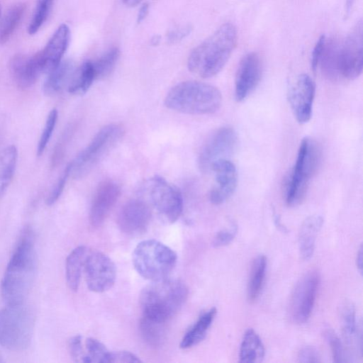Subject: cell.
Listing matches in <instances>:
<instances>
[{"mask_svg": "<svg viewBox=\"0 0 363 363\" xmlns=\"http://www.w3.org/2000/svg\"><path fill=\"white\" fill-rule=\"evenodd\" d=\"M53 0H38L30 23L28 33L35 34L44 24L52 9Z\"/></svg>", "mask_w": 363, "mask_h": 363, "instance_id": "cell-34", "label": "cell"}, {"mask_svg": "<svg viewBox=\"0 0 363 363\" xmlns=\"http://www.w3.org/2000/svg\"><path fill=\"white\" fill-rule=\"evenodd\" d=\"M150 195L158 213L169 223L175 222L183 209V199L179 189L160 176L150 181Z\"/></svg>", "mask_w": 363, "mask_h": 363, "instance_id": "cell-13", "label": "cell"}, {"mask_svg": "<svg viewBox=\"0 0 363 363\" xmlns=\"http://www.w3.org/2000/svg\"><path fill=\"white\" fill-rule=\"evenodd\" d=\"M70 40V30L61 24L52 34L45 48L36 53L42 72L48 73L62 61Z\"/></svg>", "mask_w": 363, "mask_h": 363, "instance_id": "cell-19", "label": "cell"}, {"mask_svg": "<svg viewBox=\"0 0 363 363\" xmlns=\"http://www.w3.org/2000/svg\"><path fill=\"white\" fill-rule=\"evenodd\" d=\"M237 38L233 24L226 23L220 26L192 50L187 61L189 71L202 78L216 75L228 61Z\"/></svg>", "mask_w": 363, "mask_h": 363, "instance_id": "cell-2", "label": "cell"}, {"mask_svg": "<svg viewBox=\"0 0 363 363\" xmlns=\"http://www.w3.org/2000/svg\"><path fill=\"white\" fill-rule=\"evenodd\" d=\"M342 331L345 343L350 345L356 333V312L354 305L350 301L343 303L340 312Z\"/></svg>", "mask_w": 363, "mask_h": 363, "instance_id": "cell-31", "label": "cell"}, {"mask_svg": "<svg viewBox=\"0 0 363 363\" xmlns=\"http://www.w3.org/2000/svg\"><path fill=\"white\" fill-rule=\"evenodd\" d=\"M262 74V62L255 52L246 54L241 59L235 79V98L245 100L256 88Z\"/></svg>", "mask_w": 363, "mask_h": 363, "instance_id": "cell-15", "label": "cell"}, {"mask_svg": "<svg viewBox=\"0 0 363 363\" xmlns=\"http://www.w3.org/2000/svg\"><path fill=\"white\" fill-rule=\"evenodd\" d=\"M222 104L220 91L214 86L198 81L177 84L167 93L164 105L186 114L206 115L216 112Z\"/></svg>", "mask_w": 363, "mask_h": 363, "instance_id": "cell-4", "label": "cell"}, {"mask_svg": "<svg viewBox=\"0 0 363 363\" xmlns=\"http://www.w3.org/2000/svg\"><path fill=\"white\" fill-rule=\"evenodd\" d=\"M238 135L230 126L215 130L203 145L198 157L201 172H211L212 164L220 160H228L236 149Z\"/></svg>", "mask_w": 363, "mask_h": 363, "instance_id": "cell-10", "label": "cell"}, {"mask_svg": "<svg viewBox=\"0 0 363 363\" xmlns=\"http://www.w3.org/2000/svg\"><path fill=\"white\" fill-rule=\"evenodd\" d=\"M362 250H363L362 245H360V247L357 251V257H356V265H357V267L361 274H362V255H363Z\"/></svg>", "mask_w": 363, "mask_h": 363, "instance_id": "cell-45", "label": "cell"}, {"mask_svg": "<svg viewBox=\"0 0 363 363\" xmlns=\"http://www.w3.org/2000/svg\"><path fill=\"white\" fill-rule=\"evenodd\" d=\"M70 164L69 163L47 198L46 203L48 206L54 204L60 196L65 188L66 182L70 175Z\"/></svg>", "mask_w": 363, "mask_h": 363, "instance_id": "cell-37", "label": "cell"}, {"mask_svg": "<svg viewBox=\"0 0 363 363\" xmlns=\"http://www.w3.org/2000/svg\"><path fill=\"white\" fill-rule=\"evenodd\" d=\"M362 21H359L346 38L340 44L337 75V78L352 80L357 78L363 67Z\"/></svg>", "mask_w": 363, "mask_h": 363, "instance_id": "cell-9", "label": "cell"}, {"mask_svg": "<svg viewBox=\"0 0 363 363\" xmlns=\"http://www.w3.org/2000/svg\"><path fill=\"white\" fill-rule=\"evenodd\" d=\"M323 336L329 345L334 362H343L344 350L342 342L335 332L329 328L323 330Z\"/></svg>", "mask_w": 363, "mask_h": 363, "instance_id": "cell-36", "label": "cell"}, {"mask_svg": "<svg viewBox=\"0 0 363 363\" xmlns=\"http://www.w3.org/2000/svg\"><path fill=\"white\" fill-rule=\"evenodd\" d=\"M326 39L324 35L319 37L316 41L311 53V65L313 72H315L322 55Z\"/></svg>", "mask_w": 363, "mask_h": 363, "instance_id": "cell-41", "label": "cell"}, {"mask_svg": "<svg viewBox=\"0 0 363 363\" xmlns=\"http://www.w3.org/2000/svg\"><path fill=\"white\" fill-rule=\"evenodd\" d=\"M123 134V128L119 124L111 123L101 128L88 145L69 163L70 174L77 179L86 175Z\"/></svg>", "mask_w": 363, "mask_h": 363, "instance_id": "cell-8", "label": "cell"}, {"mask_svg": "<svg viewBox=\"0 0 363 363\" xmlns=\"http://www.w3.org/2000/svg\"><path fill=\"white\" fill-rule=\"evenodd\" d=\"M57 116L58 113L55 108L52 109L48 116L43 130L38 143L37 155L38 156H40L43 153L50 141L57 121Z\"/></svg>", "mask_w": 363, "mask_h": 363, "instance_id": "cell-35", "label": "cell"}, {"mask_svg": "<svg viewBox=\"0 0 363 363\" xmlns=\"http://www.w3.org/2000/svg\"><path fill=\"white\" fill-rule=\"evenodd\" d=\"M267 268V258L264 255L257 257L252 262L247 286V298L255 301L262 289Z\"/></svg>", "mask_w": 363, "mask_h": 363, "instance_id": "cell-28", "label": "cell"}, {"mask_svg": "<svg viewBox=\"0 0 363 363\" xmlns=\"http://www.w3.org/2000/svg\"><path fill=\"white\" fill-rule=\"evenodd\" d=\"M191 27L189 26H185L174 29L169 33L168 40L172 43L180 40L189 35Z\"/></svg>", "mask_w": 363, "mask_h": 363, "instance_id": "cell-43", "label": "cell"}, {"mask_svg": "<svg viewBox=\"0 0 363 363\" xmlns=\"http://www.w3.org/2000/svg\"><path fill=\"white\" fill-rule=\"evenodd\" d=\"M1 361V360H0Z\"/></svg>", "mask_w": 363, "mask_h": 363, "instance_id": "cell-49", "label": "cell"}, {"mask_svg": "<svg viewBox=\"0 0 363 363\" xmlns=\"http://www.w3.org/2000/svg\"><path fill=\"white\" fill-rule=\"evenodd\" d=\"M164 325V323L143 316L140 323V328L143 338L151 345H159L163 339Z\"/></svg>", "mask_w": 363, "mask_h": 363, "instance_id": "cell-33", "label": "cell"}, {"mask_svg": "<svg viewBox=\"0 0 363 363\" xmlns=\"http://www.w3.org/2000/svg\"><path fill=\"white\" fill-rule=\"evenodd\" d=\"M123 3L128 6H137L141 0H123Z\"/></svg>", "mask_w": 363, "mask_h": 363, "instance_id": "cell-47", "label": "cell"}, {"mask_svg": "<svg viewBox=\"0 0 363 363\" xmlns=\"http://www.w3.org/2000/svg\"><path fill=\"white\" fill-rule=\"evenodd\" d=\"M35 271L33 235L27 229L14 250L1 281V296L7 305L24 303L32 288Z\"/></svg>", "mask_w": 363, "mask_h": 363, "instance_id": "cell-1", "label": "cell"}, {"mask_svg": "<svg viewBox=\"0 0 363 363\" xmlns=\"http://www.w3.org/2000/svg\"><path fill=\"white\" fill-rule=\"evenodd\" d=\"M120 51L117 48H112L94 61H91L96 79H104L113 70L119 57Z\"/></svg>", "mask_w": 363, "mask_h": 363, "instance_id": "cell-32", "label": "cell"}, {"mask_svg": "<svg viewBox=\"0 0 363 363\" xmlns=\"http://www.w3.org/2000/svg\"><path fill=\"white\" fill-rule=\"evenodd\" d=\"M18 152L14 145L0 151V199L9 186L14 175Z\"/></svg>", "mask_w": 363, "mask_h": 363, "instance_id": "cell-26", "label": "cell"}, {"mask_svg": "<svg viewBox=\"0 0 363 363\" xmlns=\"http://www.w3.org/2000/svg\"><path fill=\"white\" fill-rule=\"evenodd\" d=\"M74 71L72 62L61 61L54 69L48 72V76L43 85L44 92L47 94H54L69 85Z\"/></svg>", "mask_w": 363, "mask_h": 363, "instance_id": "cell-23", "label": "cell"}, {"mask_svg": "<svg viewBox=\"0 0 363 363\" xmlns=\"http://www.w3.org/2000/svg\"><path fill=\"white\" fill-rule=\"evenodd\" d=\"M298 359L301 362H321L320 353L315 347L311 346L303 347L298 352Z\"/></svg>", "mask_w": 363, "mask_h": 363, "instance_id": "cell-40", "label": "cell"}, {"mask_svg": "<svg viewBox=\"0 0 363 363\" xmlns=\"http://www.w3.org/2000/svg\"><path fill=\"white\" fill-rule=\"evenodd\" d=\"M211 171L215 174L216 185L209 193V200L214 205H220L227 201L236 189L237 169L230 160L224 159L214 162Z\"/></svg>", "mask_w": 363, "mask_h": 363, "instance_id": "cell-16", "label": "cell"}, {"mask_svg": "<svg viewBox=\"0 0 363 363\" xmlns=\"http://www.w3.org/2000/svg\"><path fill=\"white\" fill-rule=\"evenodd\" d=\"M96 79L91 61L84 62L74 69L67 86L68 91L72 94H85Z\"/></svg>", "mask_w": 363, "mask_h": 363, "instance_id": "cell-27", "label": "cell"}, {"mask_svg": "<svg viewBox=\"0 0 363 363\" xmlns=\"http://www.w3.org/2000/svg\"><path fill=\"white\" fill-rule=\"evenodd\" d=\"M34 315L24 304L7 305L0 311V345L13 351L27 349L33 337Z\"/></svg>", "mask_w": 363, "mask_h": 363, "instance_id": "cell-7", "label": "cell"}, {"mask_svg": "<svg viewBox=\"0 0 363 363\" xmlns=\"http://www.w3.org/2000/svg\"><path fill=\"white\" fill-rule=\"evenodd\" d=\"M274 223H275L276 225L277 226V228H279V229L280 230H281L283 232L286 231V227L282 224L278 215H277L276 213H274Z\"/></svg>", "mask_w": 363, "mask_h": 363, "instance_id": "cell-46", "label": "cell"}, {"mask_svg": "<svg viewBox=\"0 0 363 363\" xmlns=\"http://www.w3.org/2000/svg\"><path fill=\"white\" fill-rule=\"evenodd\" d=\"M0 16H1V6H0Z\"/></svg>", "mask_w": 363, "mask_h": 363, "instance_id": "cell-48", "label": "cell"}, {"mask_svg": "<svg viewBox=\"0 0 363 363\" xmlns=\"http://www.w3.org/2000/svg\"><path fill=\"white\" fill-rule=\"evenodd\" d=\"M68 347L72 358L75 362H82L84 347L82 337L80 335L72 337L69 341Z\"/></svg>", "mask_w": 363, "mask_h": 363, "instance_id": "cell-39", "label": "cell"}, {"mask_svg": "<svg viewBox=\"0 0 363 363\" xmlns=\"http://www.w3.org/2000/svg\"><path fill=\"white\" fill-rule=\"evenodd\" d=\"M315 84L311 77L302 74L297 77L289 91V101L299 123H306L311 118Z\"/></svg>", "mask_w": 363, "mask_h": 363, "instance_id": "cell-14", "label": "cell"}, {"mask_svg": "<svg viewBox=\"0 0 363 363\" xmlns=\"http://www.w3.org/2000/svg\"><path fill=\"white\" fill-rule=\"evenodd\" d=\"M120 194V186L113 181L106 180L99 184L89 213V222L92 226H100L104 222L117 202Z\"/></svg>", "mask_w": 363, "mask_h": 363, "instance_id": "cell-18", "label": "cell"}, {"mask_svg": "<svg viewBox=\"0 0 363 363\" xmlns=\"http://www.w3.org/2000/svg\"><path fill=\"white\" fill-rule=\"evenodd\" d=\"M85 352L82 362L110 363L111 352L99 340L89 337L84 341Z\"/></svg>", "mask_w": 363, "mask_h": 363, "instance_id": "cell-30", "label": "cell"}, {"mask_svg": "<svg viewBox=\"0 0 363 363\" xmlns=\"http://www.w3.org/2000/svg\"><path fill=\"white\" fill-rule=\"evenodd\" d=\"M216 313L217 310L216 308H212L204 313L184 335L181 341L180 347L183 349L189 348L202 341Z\"/></svg>", "mask_w": 363, "mask_h": 363, "instance_id": "cell-25", "label": "cell"}, {"mask_svg": "<svg viewBox=\"0 0 363 363\" xmlns=\"http://www.w3.org/2000/svg\"><path fill=\"white\" fill-rule=\"evenodd\" d=\"M177 259L176 252L155 240L140 242L133 252V264L137 272L152 281L167 278Z\"/></svg>", "mask_w": 363, "mask_h": 363, "instance_id": "cell-6", "label": "cell"}, {"mask_svg": "<svg viewBox=\"0 0 363 363\" xmlns=\"http://www.w3.org/2000/svg\"><path fill=\"white\" fill-rule=\"evenodd\" d=\"M321 148L315 140L304 138L299 145L294 166L286 183L285 201L294 206L304 199L312 178L320 164Z\"/></svg>", "mask_w": 363, "mask_h": 363, "instance_id": "cell-5", "label": "cell"}, {"mask_svg": "<svg viewBox=\"0 0 363 363\" xmlns=\"http://www.w3.org/2000/svg\"><path fill=\"white\" fill-rule=\"evenodd\" d=\"M88 249L80 245L75 247L67 256L65 263V277L69 288L76 291L79 286L84 261Z\"/></svg>", "mask_w": 363, "mask_h": 363, "instance_id": "cell-22", "label": "cell"}, {"mask_svg": "<svg viewBox=\"0 0 363 363\" xmlns=\"http://www.w3.org/2000/svg\"><path fill=\"white\" fill-rule=\"evenodd\" d=\"M148 11H149L148 4L144 3L140 8V10H139V12L138 14L137 21L138 23H140L141 21H143L145 18V17L147 16V15L148 13Z\"/></svg>", "mask_w": 363, "mask_h": 363, "instance_id": "cell-44", "label": "cell"}, {"mask_svg": "<svg viewBox=\"0 0 363 363\" xmlns=\"http://www.w3.org/2000/svg\"><path fill=\"white\" fill-rule=\"evenodd\" d=\"M151 211L144 201L133 199L121 209L118 224L121 230L129 235H139L146 231L150 224Z\"/></svg>", "mask_w": 363, "mask_h": 363, "instance_id": "cell-17", "label": "cell"}, {"mask_svg": "<svg viewBox=\"0 0 363 363\" xmlns=\"http://www.w3.org/2000/svg\"><path fill=\"white\" fill-rule=\"evenodd\" d=\"M265 350L264 345L257 335L252 329H248L242 338L240 347V362L245 363L260 362L264 357Z\"/></svg>", "mask_w": 363, "mask_h": 363, "instance_id": "cell-24", "label": "cell"}, {"mask_svg": "<svg viewBox=\"0 0 363 363\" xmlns=\"http://www.w3.org/2000/svg\"><path fill=\"white\" fill-rule=\"evenodd\" d=\"M87 287L93 292L109 290L116 279V267L111 259L104 253L89 251L84 264Z\"/></svg>", "mask_w": 363, "mask_h": 363, "instance_id": "cell-12", "label": "cell"}, {"mask_svg": "<svg viewBox=\"0 0 363 363\" xmlns=\"http://www.w3.org/2000/svg\"><path fill=\"white\" fill-rule=\"evenodd\" d=\"M319 281L318 272L311 270L296 284L289 302V314L294 323L302 324L309 318L315 303Z\"/></svg>", "mask_w": 363, "mask_h": 363, "instance_id": "cell-11", "label": "cell"}, {"mask_svg": "<svg viewBox=\"0 0 363 363\" xmlns=\"http://www.w3.org/2000/svg\"><path fill=\"white\" fill-rule=\"evenodd\" d=\"M141 360L133 353L128 351L111 352V362L137 363Z\"/></svg>", "mask_w": 363, "mask_h": 363, "instance_id": "cell-42", "label": "cell"}, {"mask_svg": "<svg viewBox=\"0 0 363 363\" xmlns=\"http://www.w3.org/2000/svg\"><path fill=\"white\" fill-rule=\"evenodd\" d=\"M9 72L16 84L22 89L31 87L43 73L36 54L13 56L9 62Z\"/></svg>", "mask_w": 363, "mask_h": 363, "instance_id": "cell-20", "label": "cell"}, {"mask_svg": "<svg viewBox=\"0 0 363 363\" xmlns=\"http://www.w3.org/2000/svg\"><path fill=\"white\" fill-rule=\"evenodd\" d=\"M26 6L18 3L12 6L0 21V44L6 43L19 24Z\"/></svg>", "mask_w": 363, "mask_h": 363, "instance_id": "cell-29", "label": "cell"}, {"mask_svg": "<svg viewBox=\"0 0 363 363\" xmlns=\"http://www.w3.org/2000/svg\"><path fill=\"white\" fill-rule=\"evenodd\" d=\"M187 296L188 289L180 280L165 278L152 281L140 293L143 316L165 323L182 308Z\"/></svg>", "mask_w": 363, "mask_h": 363, "instance_id": "cell-3", "label": "cell"}, {"mask_svg": "<svg viewBox=\"0 0 363 363\" xmlns=\"http://www.w3.org/2000/svg\"><path fill=\"white\" fill-rule=\"evenodd\" d=\"M323 223V218L318 215L310 216L303 222L298 234V248L303 260H309L313 257L316 238Z\"/></svg>", "mask_w": 363, "mask_h": 363, "instance_id": "cell-21", "label": "cell"}, {"mask_svg": "<svg viewBox=\"0 0 363 363\" xmlns=\"http://www.w3.org/2000/svg\"><path fill=\"white\" fill-rule=\"evenodd\" d=\"M238 231V226L234 222H231L228 228L218 231L214 236L212 245L219 247L228 245L235 238Z\"/></svg>", "mask_w": 363, "mask_h": 363, "instance_id": "cell-38", "label": "cell"}]
</instances>
